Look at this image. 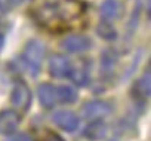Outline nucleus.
<instances>
[{
  "mask_svg": "<svg viewBox=\"0 0 151 141\" xmlns=\"http://www.w3.org/2000/svg\"><path fill=\"white\" fill-rule=\"evenodd\" d=\"M45 52H46V49H45L43 42H40L37 39H33L25 45V49L22 54V61L33 76H37V73L40 72L42 61L45 58Z\"/></svg>",
  "mask_w": 151,
  "mask_h": 141,
  "instance_id": "nucleus-1",
  "label": "nucleus"
},
{
  "mask_svg": "<svg viewBox=\"0 0 151 141\" xmlns=\"http://www.w3.org/2000/svg\"><path fill=\"white\" fill-rule=\"evenodd\" d=\"M11 103L17 108H21L22 111H28L31 106V91L24 82H17V85L14 86L11 94Z\"/></svg>",
  "mask_w": 151,
  "mask_h": 141,
  "instance_id": "nucleus-2",
  "label": "nucleus"
},
{
  "mask_svg": "<svg viewBox=\"0 0 151 141\" xmlns=\"http://www.w3.org/2000/svg\"><path fill=\"white\" fill-rule=\"evenodd\" d=\"M111 106L105 101L101 100H95V101H89L83 106L82 108V116L88 120H96L101 117H105L111 113Z\"/></svg>",
  "mask_w": 151,
  "mask_h": 141,
  "instance_id": "nucleus-3",
  "label": "nucleus"
},
{
  "mask_svg": "<svg viewBox=\"0 0 151 141\" xmlns=\"http://www.w3.org/2000/svg\"><path fill=\"white\" fill-rule=\"evenodd\" d=\"M70 73H71L70 61L61 54H53L49 59V74L55 79H65L70 77Z\"/></svg>",
  "mask_w": 151,
  "mask_h": 141,
  "instance_id": "nucleus-4",
  "label": "nucleus"
},
{
  "mask_svg": "<svg viewBox=\"0 0 151 141\" xmlns=\"http://www.w3.org/2000/svg\"><path fill=\"white\" fill-rule=\"evenodd\" d=\"M19 123H21V116L15 110L6 108L0 111V135L15 134Z\"/></svg>",
  "mask_w": 151,
  "mask_h": 141,
  "instance_id": "nucleus-5",
  "label": "nucleus"
},
{
  "mask_svg": "<svg viewBox=\"0 0 151 141\" xmlns=\"http://www.w3.org/2000/svg\"><path fill=\"white\" fill-rule=\"evenodd\" d=\"M92 40L86 36H70L61 42V48L68 54H82L89 51Z\"/></svg>",
  "mask_w": 151,
  "mask_h": 141,
  "instance_id": "nucleus-6",
  "label": "nucleus"
},
{
  "mask_svg": "<svg viewBox=\"0 0 151 141\" xmlns=\"http://www.w3.org/2000/svg\"><path fill=\"white\" fill-rule=\"evenodd\" d=\"M52 120L58 128H61L62 131H67V132H74L79 128V117L73 111H68V110H59V111L53 113Z\"/></svg>",
  "mask_w": 151,
  "mask_h": 141,
  "instance_id": "nucleus-7",
  "label": "nucleus"
},
{
  "mask_svg": "<svg viewBox=\"0 0 151 141\" xmlns=\"http://www.w3.org/2000/svg\"><path fill=\"white\" fill-rule=\"evenodd\" d=\"M37 94H39V101L45 108H52L58 101L56 88L50 83H42L37 89Z\"/></svg>",
  "mask_w": 151,
  "mask_h": 141,
  "instance_id": "nucleus-8",
  "label": "nucleus"
},
{
  "mask_svg": "<svg viewBox=\"0 0 151 141\" xmlns=\"http://www.w3.org/2000/svg\"><path fill=\"white\" fill-rule=\"evenodd\" d=\"M107 134H108V126L102 120L96 119V120H93L92 123H89L85 128V134L83 135L88 140H91V141H99V140H104L107 137Z\"/></svg>",
  "mask_w": 151,
  "mask_h": 141,
  "instance_id": "nucleus-9",
  "label": "nucleus"
},
{
  "mask_svg": "<svg viewBox=\"0 0 151 141\" xmlns=\"http://www.w3.org/2000/svg\"><path fill=\"white\" fill-rule=\"evenodd\" d=\"M133 95L136 98H148L151 94V74H150V70L144 73L142 77H139L132 89Z\"/></svg>",
  "mask_w": 151,
  "mask_h": 141,
  "instance_id": "nucleus-10",
  "label": "nucleus"
},
{
  "mask_svg": "<svg viewBox=\"0 0 151 141\" xmlns=\"http://www.w3.org/2000/svg\"><path fill=\"white\" fill-rule=\"evenodd\" d=\"M122 14V5L117 0H105L101 5V17L105 21H114Z\"/></svg>",
  "mask_w": 151,
  "mask_h": 141,
  "instance_id": "nucleus-11",
  "label": "nucleus"
},
{
  "mask_svg": "<svg viewBox=\"0 0 151 141\" xmlns=\"http://www.w3.org/2000/svg\"><path fill=\"white\" fill-rule=\"evenodd\" d=\"M70 77L73 79V82L77 85V86H86L88 82H89V73H88V68L85 65L82 67H76L73 68L71 67V73H70Z\"/></svg>",
  "mask_w": 151,
  "mask_h": 141,
  "instance_id": "nucleus-12",
  "label": "nucleus"
},
{
  "mask_svg": "<svg viewBox=\"0 0 151 141\" xmlns=\"http://www.w3.org/2000/svg\"><path fill=\"white\" fill-rule=\"evenodd\" d=\"M56 95H58V101L65 103V104H71L77 100V92H76L71 86H59L56 88Z\"/></svg>",
  "mask_w": 151,
  "mask_h": 141,
  "instance_id": "nucleus-13",
  "label": "nucleus"
},
{
  "mask_svg": "<svg viewBox=\"0 0 151 141\" xmlns=\"http://www.w3.org/2000/svg\"><path fill=\"white\" fill-rule=\"evenodd\" d=\"M96 33L99 34V37H102L104 40H116L117 39V31L114 30V27L111 24H108L107 21L105 22H101L96 28Z\"/></svg>",
  "mask_w": 151,
  "mask_h": 141,
  "instance_id": "nucleus-14",
  "label": "nucleus"
},
{
  "mask_svg": "<svg viewBox=\"0 0 151 141\" xmlns=\"http://www.w3.org/2000/svg\"><path fill=\"white\" fill-rule=\"evenodd\" d=\"M117 64V56L113 51H105L102 54V70L105 73H111Z\"/></svg>",
  "mask_w": 151,
  "mask_h": 141,
  "instance_id": "nucleus-15",
  "label": "nucleus"
},
{
  "mask_svg": "<svg viewBox=\"0 0 151 141\" xmlns=\"http://www.w3.org/2000/svg\"><path fill=\"white\" fill-rule=\"evenodd\" d=\"M43 141H65L61 135H58V134H55V132H49L47 135H46V138L43 140Z\"/></svg>",
  "mask_w": 151,
  "mask_h": 141,
  "instance_id": "nucleus-16",
  "label": "nucleus"
},
{
  "mask_svg": "<svg viewBox=\"0 0 151 141\" xmlns=\"http://www.w3.org/2000/svg\"><path fill=\"white\" fill-rule=\"evenodd\" d=\"M11 141H33V140H31V137L27 135V134H17Z\"/></svg>",
  "mask_w": 151,
  "mask_h": 141,
  "instance_id": "nucleus-17",
  "label": "nucleus"
},
{
  "mask_svg": "<svg viewBox=\"0 0 151 141\" xmlns=\"http://www.w3.org/2000/svg\"><path fill=\"white\" fill-rule=\"evenodd\" d=\"M8 6H19V5H24L27 2H30V0H5Z\"/></svg>",
  "mask_w": 151,
  "mask_h": 141,
  "instance_id": "nucleus-18",
  "label": "nucleus"
},
{
  "mask_svg": "<svg viewBox=\"0 0 151 141\" xmlns=\"http://www.w3.org/2000/svg\"><path fill=\"white\" fill-rule=\"evenodd\" d=\"M3 45H5V36L0 33V52H2V49H3Z\"/></svg>",
  "mask_w": 151,
  "mask_h": 141,
  "instance_id": "nucleus-19",
  "label": "nucleus"
}]
</instances>
